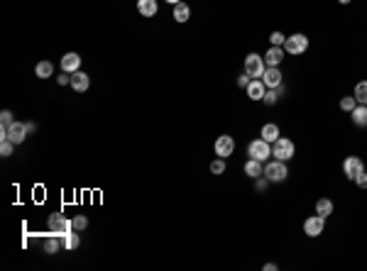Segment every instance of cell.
<instances>
[{
    "label": "cell",
    "instance_id": "cell-29",
    "mask_svg": "<svg viewBox=\"0 0 367 271\" xmlns=\"http://www.w3.org/2000/svg\"><path fill=\"white\" fill-rule=\"evenodd\" d=\"M223 171H225V159H213V162H211V174H216V176H220V174H223Z\"/></svg>",
    "mask_w": 367,
    "mask_h": 271
},
{
    "label": "cell",
    "instance_id": "cell-38",
    "mask_svg": "<svg viewBox=\"0 0 367 271\" xmlns=\"http://www.w3.org/2000/svg\"><path fill=\"white\" fill-rule=\"evenodd\" d=\"M277 269H279L277 264H264V271H277Z\"/></svg>",
    "mask_w": 367,
    "mask_h": 271
},
{
    "label": "cell",
    "instance_id": "cell-16",
    "mask_svg": "<svg viewBox=\"0 0 367 271\" xmlns=\"http://www.w3.org/2000/svg\"><path fill=\"white\" fill-rule=\"evenodd\" d=\"M157 0H137V13L142 18H154L157 15Z\"/></svg>",
    "mask_w": 367,
    "mask_h": 271
},
{
    "label": "cell",
    "instance_id": "cell-2",
    "mask_svg": "<svg viewBox=\"0 0 367 271\" xmlns=\"http://www.w3.org/2000/svg\"><path fill=\"white\" fill-rule=\"evenodd\" d=\"M247 157L250 159H257V162H269V157H272V145L267 142V140H252L250 145H247Z\"/></svg>",
    "mask_w": 367,
    "mask_h": 271
},
{
    "label": "cell",
    "instance_id": "cell-5",
    "mask_svg": "<svg viewBox=\"0 0 367 271\" xmlns=\"http://www.w3.org/2000/svg\"><path fill=\"white\" fill-rule=\"evenodd\" d=\"M306 49H309V37L301 35V32L287 37V42H284V52H287V54H292V56L304 54Z\"/></svg>",
    "mask_w": 367,
    "mask_h": 271
},
{
    "label": "cell",
    "instance_id": "cell-12",
    "mask_svg": "<svg viewBox=\"0 0 367 271\" xmlns=\"http://www.w3.org/2000/svg\"><path fill=\"white\" fill-rule=\"evenodd\" d=\"M247 98L250 100H262L264 98V93H267V86H264V81L262 78H252L250 83H247Z\"/></svg>",
    "mask_w": 367,
    "mask_h": 271
},
{
    "label": "cell",
    "instance_id": "cell-17",
    "mask_svg": "<svg viewBox=\"0 0 367 271\" xmlns=\"http://www.w3.org/2000/svg\"><path fill=\"white\" fill-rule=\"evenodd\" d=\"M88 76L83 71H76V73H71V88L76 90V93H83V90H88Z\"/></svg>",
    "mask_w": 367,
    "mask_h": 271
},
{
    "label": "cell",
    "instance_id": "cell-36",
    "mask_svg": "<svg viewBox=\"0 0 367 271\" xmlns=\"http://www.w3.org/2000/svg\"><path fill=\"white\" fill-rule=\"evenodd\" d=\"M355 183H357L360 188H367V171H362V174H360V176L355 179Z\"/></svg>",
    "mask_w": 367,
    "mask_h": 271
},
{
    "label": "cell",
    "instance_id": "cell-14",
    "mask_svg": "<svg viewBox=\"0 0 367 271\" xmlns=\"http://www.w3.org/2000/svg\"><path fill=\"white\" fill-rule=\"evenodd\" d=\"M284 56H287L284 47H269L267 54H264V64H267V66H279V64L284 61Z\"/></svg>",
    "mask_w": 367,
    "mask_h": 271
},
{
    "label": "cell",
    "instance_id": "cell-3",
    "mask_svg": "<svg viewBox=\"0 0 367 271\" xmlns=\"http://www.w3.org/2000/svg\"><path fill=\"white\" fill-rule=\"evenodd\" d=\"M47 225H49L52 235H56V237H66L69 232H73V222L69 220V217L59 215V213H54V215H49V220H47Z\"/></svg>",
    "mask_w": 367,
    "mask_h": 271
},
{
    "label": "cell",
    "instance_id": "cell-39",
    "mask_svg": "<svg viewBox=\"0 0 367 271\" xmlns=\"http://www.w3.org/2000/svg\"><path fill=\"white\" fill-rule=\"evenodd\" d=\"M338 3H340V5H350L352 0H338Z\"/></svg>",
    "mask_w": 367,
    "mask_h": 271
},
{
    "label": "cell",
    "instance_id": "cell-30",
    "mask_svg": "<svg viewBox=\"0 0 367 271\" xmlns=\"http://www.w3.org/2000/svg\"><path fill=\"white\" fill-rule=\"evenodd\" d=\"M78 244H81V239H78V235H71V232H69V235L64 237V247H66V249H76Z\"/></svg>",
    "mask_w": 367,
    "mask_h": 271
},
{
    "label": "cell",
    "instance_id": "cell-35",
    "mask_svg": "<svg viewBox=\"0 0 367 271\" xmlns=\"http://www.w3.org/2000/svg\"><path fill=\"white\" fill-rule=\"evenodd\" d=\"M250 81H252V78H250L247 73H242V76H238V86H240V88H247V83H250Z\"/></svg>",
    "mask_w": 367,
    "mask_h": 271
},
{
    "label": "cell",
    "instance_id": "cell-27",
    "mask_svg": "<svg viewBox=\"0 0 367 271\" xmlns=\"http://www.w3.org/2000/svg\"><path fill=\"white\" fill-rule=\"evenodd\" d=\"M357 105V100H355V95H345V98H340V110H345V112H352Z\"/></svg>",
    "mask_w": 367,
    "mask_h": 271
},
{
    "label": "cell",
    "instance_id": "cell-37",
    "mask_svg": "<svg viewBox=\"0 0 367 271\" xmlns=\"http://www.w3.org/2000/svg\"><path fill=\"white\" fill-rule=\"evenodd\" d=\"M25 125H27V132H37V125H35V122H25Z\"/></svg>",
    "mask_w": 367,
    "mask_h": 271
},
{
    "label": "cell",
    "instance_id": "cell-13",
    "mask_svg": "<svg viewBox=\"0 0 367 271\" xmlns=\"http://www.w3.org/2000/svg\"><path fill=\"white\" fill-rule=\"evenodd\" d=\"M78 66H81V56L76 54V52H69V54L61 56V71L76 73L78 71Z\"/></svg>",
    "mask_w": 367,
    "mask_h": 271
},
{
    "label": "cell",
    "instance_id": "cell-7",
    "mask_svg": "<svg viewBox=\"0 0 367 271\" xmlns=\"http://www.w3.org/2000/svg\"><path fill=\"white\" fill-rule=\"evenodd\" d=\"M0 137H8L15 145H22L25 137H27V125L25 122H13L10 127H0Z\"/></svg>",
    "mask_w": 367,
    "mask_h": 271
},
{
    "label": "cell",
    "instance_id": "cell-21",
    "mask_svg": "<svg viewBox=\"0 0 367 271\" xmlns=\"http://www.w3.org/2000/svg\"><path fill=\"white\" fill-rule=\"evenodd\" d=\"M35 73L37 78H52L54 76V66H52V61H39L35 66Z\"/></svg>",
    "mask_w": 367,
    "mask_h": 271
},
{
    "label": "cell",
    "instance_id": "cell-19",
    "mask_svg": "<svg viewBox=\"0 0 367 271\" xmlns=\"http://www.w3.org/2000/svg\"><path fill=\"white\" fill-rule=\"evenodd\" d=\"M350 115H352V122L357 127H367V105H360V103H357Z\"/></svg>",
    "mask_w": 367,
    "mask_h": 271
},
{
    "label": "cell",
    "instance_id": "cell-28",
    "mask_svg": "<svg viewBox=\"0 0 367 271\" xmlns=\"http://www.w3.org/2000/svg\"><path fill=\"white\" fill-rule=\"evenodd\" d=\"M71 222H73V230H76V232H81V230H86V227H88V217H86V215H76Z\"/></svg>",
    "mask_w": 367,
    "mask_h": 271
},
{
    "label": "cell",
    "instance_id": "cell-34",
    "mask_svg": "<svg viewBox=\"0 0 367 271\" xmlns=\"http://www.w3.org/2000/svg\"><path fill=\"white\" fill-rule=\"evenodd\" d=\"M56 83L59 86H71V73H61V76H56Z\"/></svg>",
    "mask_w": 367,
    "mask_h": 271
},
{
    "label": "cell",
    "instance_id": "cell-31",
    "mask_svg": "<svg viewBox=\"0 0 367 271\" xmlns=\"http://www.w3.org/2000/svg\"><path fill=\"white\" fill-rule=\"evenodd\" d=\"M13 122H15L13 112H10V110H3V112H0V127H10Z\"/></svg>",
    "mask_w": 367,
    "mask_h": 271
},
{
    "label": "cell",
    "instance_id": "cell-40",
    "mask_svg": "<svg viewBox=\"0 0 367 271\" xmlns=\"http://www.w3.org/2000/svg\"><path fill=\"white\" fill-rule=\"evenodd\" d=\"M166 3H169V5H176V3H181V0H166Z\"/></svg>",
    "mask_w": 367,
    "mask_h": 271
},
{
    "label": "cell",
    "instance_id": "cell-1",
    "mask_svg": "<svg viewBox=\"0 0 367 271\" xmlns=\"http://www.w3.org/2000/svg\"><path fill=\"white\" fill-rule=\"evenodd\" d=\"M269 183H284L287 176H289V169H287V162H279V159H272V162H264V174Z\"/></svg>",
    "mask_w": 367,
    "mask_h": 271
},
{
    "label": "cell",
    "instance_id": "cell-18",
    "mask_svg": "<svg viewBox=\"0 0 367 271\" xmlns=\"http://www.w3.org/2000/svg\"><path fill=\"white\" fill-rule=\"evenodd\" d=\"M174 20H176V22H189V20H191V8H189V5H186V3H176V5H174Z\"/></svg>",
    "mask_w": 367,
    "mask_h": 271
},
{
    "label": "cell",
    "instance_id": "cell-9",
    "mask_svg": "<svg viewBox=\"0 0 367 271\" xmlns=\"http://www.w3.org/2000/svg\"><path fill=\"white\" fill-rule=\"evenodd\" d=\"M362 171H365V164H362L360 157H348V159L343 162V174H345L350 181H355Z\"/></svg>",
    "mask_w": 367,
    "mask_h": 271
},
{
    "label": "cell",
    "instance_id": "cell-26",
    "mask_svg": "<svg viewBox=\"0 0 367 271\" xmlns=\"http://www.w3.org/2000/svg\"><path fill=\"white\" fill-rule=\"evenodd\" d=\"M13 147H15V142H13V140H8V137H0V154H3V157H10V154H13Z\"/></svg>",
    "mask_w": 367,
    "mask_h": 271
},
{
    "label": "cell",
    "instance_id": "cell-25",
    "mask_svg": "<svg viewBox=\"0 0 367 271\" xmlns=\"http://www.w3.org/2000/svg\"><path fill=\"white\" fill-rule=\"evenodd\" d=\"M279 95H282V93H279V88H267L264 98H262V103H264V105H274L277 100H279Z\"/></svg>",
    "mask_w": 367,
    "mask_h": 271
},
{
    "label": "cell",
    "instance_id": "cell-4",
    "mask_svg": "<svg viewBox=\"0 0 367 271\" xmlns=\"http://www.w3.org/2000/svg\"><path fill=\"white\" fill-rule=\"evenodd\" d=\"M294 152H296V147L289 137H279L274 145H272V157L279 159V162H289L294 157Z\"/></svg>",
    "mask_w": 367,
    "mask_h": 271
},
{
    "label": "cell",
    "instance_id": "cell-15",
    "mask_svg": "<svg viewBox=\"0 0 367 271\" xmlns=\"http://www.w3.org/2000/svg\"><path fill=\"white\" fill-rule=\"evenodd\" d=\"M242 171H245V176H250V179H257V176H262L264 174V164L257 162V159H247L245 166H242Z\"/></svg>",
    "mask_w": 367,
    "mask_h": 271
},
{
    "label": "cell",
    "instance_id": "cell-32",
    "mask_svg": "<svg viewBox=\"0 0 367 271\" xmlns=\"http://www.w3.org/2000/svg\"><path fill=\"white\" fill-rule=\"evenodd\" d=\"M284 42H287V37L282 35V32H272V37H269V44L272 47H284Z\"/></svg>",
    "mask_w": 367,
    "mask_h": 271
},
{
    "label": "cell",
    "instance_id": "cell-24",
    "mask_svg": "<svg viewBox=\"0 0 367 271\" xmlns=\"http://www.w3.org/2000/svg\"><path fill=\"white\" fill-rule=\"evenodd\" d=\"M355 100L360 103V105H367V81H360L357 86H355Z\"/></svg>",
    "mask_w": 367,
    "mask_h": 271
},
{
    "label": "cell",
    "instance_id": "cell-10",
    "mask_svg": "<svg viewBox=\"0 0 367 271\" xmlns=\"http://www.w3.org/2000/svg\"><path fill=\"white\" fill-rule=\"evenodd\" d=\"M323 225H326V217H321L316 213V215H311L304 222V232L309 237H318V235H323Z\"/></svg>",
    "mask_w": 367,
    "mask_h": 271
},
{
    "label": "cell",
    "instance_id": "cell-23",
    "mask_svg": "<svg viewBox=\"0 0 367 271\" xmlns=\"http://www.w3.org/2000/svg\"><path fill=\"white\" fill-rule=\"evenodd\" d=\"M262 140H267L269 145H274L277 140H279V127L272 125V122H269V125H264V127H262Z\"/></svg>",
    "mask_w": 367,
    "mask_h": 271
},
{
    "label": "cell",
    "instance_id": "cell-11",
    "mask_svg": "<svg viewBox=\"0 0 367 271\" xmlns=\"http://www.w3.org/2000/svg\"><path fill=\"white\" fill-rule=\"evenodd\" d=\"M282 71H279V66H267L264 73H262V81H264V86L267 88H279L282 86Z\"/></svg>",
    "mask_w": 367,
    "mask_h": 271
},
{
    "label": "cell",
    "instance_id": "cell-33",
    "mask_svg": "<svg viewBox=\"0 0 367 271\" xmlns=\"http://www.w3.org/2000/svg\"><path fill=\"white\" fill-rule=\"evenodd\" d=\"M267 186H269V181H267V176H257V179H255V191H257V193L267 191Z\"/></svg>",
    "mask_w": 367,
    "mask_h": 271
},
{
    "label": "cell",
    "instance_id": "cell-6",
    "mask_svg": "<svg viewBox=\"0 0 367 271\" xmlns=\"http://www.w3.org/2000/svg\"><path fill=\"white\" fill-rule=\"evenodd\" d=\"M264 69H267V64H264V56L255 54V52H250V54L245 56V73H247L250 78H262Z\"/></svg>",
    "mask_w": 367,
    "mask_h": 271
},
{
    "label": "cell",
    "instance_id": "cell-20",
    "mask_svg": "<svg viewBox=\"0 0 367 271\" xmlns=\"http://www.w3.org/2000/svg\"><path fill=\"white\" fill-rule=\"evenodd\" d=\"M61 247H64V237L52 235V237H47V239H44V252H47V254H56Z\"/></svg>",
    "mask_w": 367,
    "mask_h": 271
},
{
    "label": "cell",
    "instance_id": "cell-8",
    "mask_svg": "<svg viewBox=\"0 0 367 271\" xmlns=\"http://www.w3.org/2000/svg\"><path fill=\"white\" fill-rule=\"evenodd\" d=\"M213 152H216V157H220V159H228L235 152V140L230 134H220L218 140H216V145H213Z\"/></svg>",
    "mask_w": 367,
    "mask_h": 271
},
{
    "label": "cell",
    "instance_id": "cell-22",
    "mask_svg": "<svg viewBox=\"0 0 367 271\" xmlns=\"http://www.w3.org/2000/svg\"><path fill=\"white\" fill-rule=\"evenodd\" d=\"M316 213L321 217H328L333 213V200L330 198H318L316 200Z\"/></svg>",
    "mask_w": 367,
    "mask_h": 271
}]
</instances>
